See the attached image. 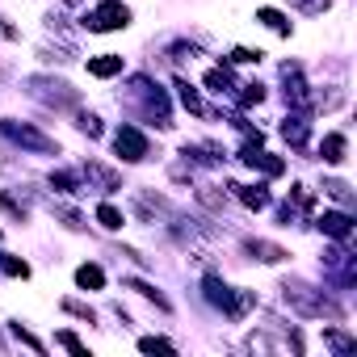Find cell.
<instances>
[{"label": "cell", "mask_w": 357, "mask_h": 357, "mask_svg": "<svg viewBox=\"0 0 357 357\" xmlns=\"http://www.w3.org/2000/svg\"><path fill=\"white\" fill-rule=\"evenodd\" d=\"M252 307H257V290H231L227 302H223V311H227L231 320H244Z\"/></svg>", "instance_id": "6"}, {"label": "cell", "mask_w": 357, "mask_h": 357, "mask_svg": "<svg viewBox=\"0 0 357 357\" xmlns=\"http://www.w3.org/2000/svg\"><path fill=\"white\" fill-rule=\"evenodd\" d=\"M345 147H349V143H345V135H340V131H332V135H324V143H320V156H324L328 164H340V160H345Z\"/></svg>", "instance_id": "9"}, {"label": "cell", "mask_w": 357, "mask_h": 357, "mask_svg": "<svg viewBox=\"0 0 357 357\" xmlns=\"http://www.w3.org/2000/svg\"><path fill=\"white\" fill-rule=\"evenodd\" d=\"M114 147H118V156H122V160H131V164L147 160V139H143L135 126H122V131L114 135Z\"/></svg>", "instance_id": "4"}, {"label": "cell", "mask_w": 357, "mask_h": 357, "mask_svg": "<svg viewBox=\"0 0 357 357\" xmlns=\"http://www.w3.org/2000/svg\"><path fill=\"white\" fill-rule=\"evenodd\" d=\"M282 135H286L290 147H302V143H307V122H302V118H286L282 122Z\"/></svg>", "instance_id": "13"}, {"label": "cell", "mask_w": 357, "mask_h": 357, "mask_svg": "<svg viewBox=\"0 0 357 357\" xmlns=\"http://www.w3.org/2000/svg\"><path fill=\"white\" fill-rule=\"evenodd\" d=\"M50 185H55L59 193H80V185H76L72 173H50Z\"/></svg>", "instance_id": "21"}, {"label": "cell", "mask_w": 357, "mask_h": 357, "mask_svg": "<svg viewBox=\"0 0 357 357\" xmlns=\"http://www.w3.org/2000/svg\"><path fill=\"white\" fill-rule=\"evenodd\" d=\"M227 294H231V290H227V286H223V282L211 273V278H206V298L215 302V307H223V302H227Z\"/></svg>", "instance_id": "18"}, {"label": "cell", "mask_w": 357, "mask_h": 357, "mask_svg": "<svg viewBox=\"0 0 357 357\" xmlns=\"http://www.w3.org/2000/svg\"><path fill=\"white\" fill-rule=\"evenodd\" d=\"M257 21H265V26H269V30H278V34H290L286 17H282L278 9H261V13H257Z\"/></svg>", "instance_id": "19"}, {"label": "cell", "mask_w": 357, "mask_h": 357, "mask_svg": "<svg viewBox=\"0 0 357 357\" xmlns=\"http://www.w3.org/2000/svg\"><path fill=\"white\" fill-rule=\"evenodd\" d=\"M235 189H240V202L248 211H265L269 206V189L265 185H235Z\"/></svg>", "instance_id": "8"}, {"label": "cell", "mask_w": 357, "mask_h": 357, "mask_svg": "<svg viewBox=\"0 0 357 357\" xmlns=\"http://www.w3.org/2000/svg\"><path fill=\"white\" fill-rule=\"evenodd\" d=\"M122 72V55H97V59H88V76H118Z\"/></svg>", "instance_id": "10"}, {"label": "cell", "mask_w": 357, "mask_h": 357, "mask_svg": "<svg viewBox=\"0 0 357 357\" xmlns=\"http://www.w3.org/2000/svg\"><path fill=\"white\" fill-rule=\"evenodd\" d=\"M59 345H64V349H72V353H84V345H80L72 332H59Z\"/></svg>", "instance_id": "33"}, {"label": "cell", "mask_w": 357, "mask_h": 357, "mask_svg": "<svg viewBox=\"0 0 357 357\" xmlns=\"http://www.w3.org/2000/svg\"><path fill=\"white\" fill-rule=\"evenodd\" d=\"M88 177H93V181H97L101 189H106V193L122 185V181H118V173H110V168H101V164H93V160H88Z\"/></svg>", "instance_id": "14"}, {"label": "cell", "mask_w": 357, "mask_h": 357, "mask_svg": "<svg viewBox=\"0 0 357 357\" xmlns=\"http://www.w3.org/2000/svg\"><path fill=\"white\" fill-rule=\"evenodd\" d=\"M64 311L76 316V320H88V324H93V307H84V302H76V298H64Z\"/></svg>", "instance_id": "24"}, {"label": "cell", "mask_w": 357, "mask_h": 357, "mask_svg": "<svg viewBox=\"0 0 357 357\" xmlns=\"http://www.w3.org/2000/svg\"><path fill=\"white\" fill-rule=\"evenodd\" d=\"M320 231H324V235H332V240H340V244H345V240H349V235H353V219H349V215H345V211H328V215H324V219H320Z\"/></svg>", "instance_id": "5"}, {"label": "cell", "mask_w": 357, "mask_h": 357, "mask_svg": "<svg viewBox=\"0 0 357 357\" xmlns=\"http://www.w3.org/2000/svg\"><path fill=\"white\" fill-rule=\"evenodd\" d=\"M324 340H328V345H332V349H336V353H353V340H349V336H345V332H328V336H324Z\"/></svg>", "instance_id": "29"}, {"label": "cell", "mask_w": 357, "mask_h": 357, "mask_svg": "<svg viewBox=\"0 0 357 357\" xmlns=\"http://www.w3.org/2000/svg\"><path fill=\"white\" fill-rule=\"evenodd\" d=\"M206 88H211V93H231V88H235V76H231L227 68H211V72H206Z\"/></svg>", "instance_id": "12"}, {"label": "cell", "mask_w": 357, "mask_h": 357, "mask_svg": "<svg viewBox=\"0 0 357 357\" xmlns=\"http://www.w3.org/2000/svg\"><path fill=\"white\" fill-rule=\"evenodd\" d=\"M0 135H9L13 143H21V147H34V151H59V143H55V139L38 135L34 126H17V122H9V118H0Z\"/></svg>", "instance_id": "3"}, {"label": "cell", "mask_w": 357, "mask_h": 357, "mask_svg": "<svg viewBox=\"0 0 357 357\" xmlns=\"http://www.w3.org/2000/svg\"><path fill=\"white\" fill-rule=\"evenodd\" d=\"M177 97H181V106H185L189 114H202V97L193 93V84H185V80H177Z\"/></svg>", "instance_id": "15"}, {"label": "cell", "mask_w": 357, "mask_h": 357, "mask_svg": "<svg viewBox=\"0 0 357 357\" xmlns=\"http://www.w3.org/2000/svg\"><path fill=\"white\" fill-rule=\"evenodd\" d=\"M0 211H9L17 223H26V206H21V202H13L9 193H0Z\"/></svg>", "instance_id": "26"}, {"label": "cell", "mask_w": 357, "mask_h": 357, "mask_svg": "<svg viewBox=\"0 0 357 357\" xmlns=\"http://www.w3.org/2000/svg\"><path fill=\"white\" fill-rule=\"evenodd\" d=\"M290 5L307 9V13H320V9H328V5H332V0H290Z\"/></svg>", "instance_id": "31"}, {"label": "cell", "mask_w": 357, "mask_h": 357, "mask_svg": "<svg viewBox=\"0 0 357 357\" xmlns=\"http://www.w3.org/2000/svg\"><path fill=\"white\" fill-rule=\"evenodd\" d=\"M231 64H261V50H248V46H235V50H231Z\"/></svg>", "instance_id": "28"}, {"label": "cell", "mask_w": 357, "mask_h": 357, "mask_svg": "<svg viewBox=\"0 0 357 357\" xmlns=\"http://www.w3.org/2000/svg\"><path fill=\"white\" fill-rule=\"evenodd\" d=\"M282 298L290 302L298 316H307V320H324V316H328V320H345V311L336 307L328 294H320V290H311V286H302V282H286V286H282Z\"/></svg>", "instance_id": "1"}, {"label": "cell", "mask_w": 357, "mask_h": 357, "mask_svg": "<svg viewBox=\"0 0 357 357\" xmlns=\"http://www.w3.org/2000/svg\"><path fill=\"white\" fill-rule=\"evenodd\" d=\"M84 26L93 34H110V30H126L131 26V9L122 0H106V5H97L93 13H84Z\"/></svg>", "instance_id": "2"}, {"label": "cell", "mask_w": 357, "mask_h": 357, "mask_svg": "<svg viewBox=\"0 0 357 357\" xmlns=\"http://www.w3.org/2000/svg\"><path fill=\"white\" fill-rule=\"evenodd\" d=\"M0 38H17V30H13V26H5V21H0Z\"/></svg>", "instance_id": "34"}, {"label": "cell", "mask_w": 357, "mask_h": 357, "mask_svg": "<svg viewBox=\"0 0 357 357\" xmlns=\"http://www.w3.org/2000/svg\"><path fill=\"white\" fill-rule=\"evenodd\" d=\"M97 223L106 227V231H118V227H122V215L110 206V202H101V206H97Z\"/></svg>", "instance_id": "16"}, {"label": "cell", "mask_w": 357, "mask_h": 357, "mask_svg": "<svg viewBox=\"0 0 357 357\" xmlns=\"http://www.w3.org/2000/svg\"><path fill=\"white\" fill-rule=\"evenodd\" d=\"M324 189H328V193H332L336 202H349V185H345V181H328Z\"/></svg>", "instance_id": "32"}, {"label": "cell", "mask_w": 357, "mask_h": 357, "mask_svg": "<svg viewBox=\"0 0 357 357\" xmlns=\"http://www.w3.org/2000/svg\"><path fill=\"white\" fill-rule=\"evenodd\" d=\"M131 290H139V294H143L147 302H156L160 311H168V298H164V294H160L156 286H147V282H131Z\"/></svg>", "instance_id": "17"}, {"label": "cell", "mask_w": 357, "mask_h": 357, "mask_svg": "<svg viewBox=\"0 0 357 357\" xmlns=\"http://www.w3.org/2000/svg\"><path fill=\"white\" fill-rule=\"evenodd\" d=\"M139 349H143V353H173V345H168L164 336H143Z\"/></svg>", "instance_id": "23"}, {"label": "cell", "mask_w": 357, "mask_h": 357, "mask_svg": "<svg viewBox=\"0 0 357 357\" xmlns=\"http://www.w3.org/2000/svg\"><path fill=\"white\" fill-rule=\"evenodd\" d=\"M0 269H5L9 278H30V265L17 261V257H0Z\"/></svg>", "instance_id": "22"}, {"label": "cell", "mask_w": 357, "mask_h": 357, "mask_svg": "<svg viewBox=\"0 0 357 357\" xmlns=\"http://www.w3.org/2000/svg\"><path fill=\"white\" fill-rule=\"evenodd\" d=\"M76 126H80L88 139H97V135H101V118H97V114H80V122H76Z\"/></svg>", "instance_id": "27"}, {"label": "cell", "mask_w": 357, "mask_h": 357, "mask_svg": "<svg viewBox=\"0 0 357 357\" xmlns=\"http://www.w3.org/2000/svg\"><path fill=\"white\" fill-rule=\"evenodd\" d=\"M261 101H265V88H261V84H244L240 106H261Z\"/></svg>", "instance_id": "25"}, {"label": "cell", "mask_w": 357, "mask_h": 357, "mask_svg": "<svg viewBox=\"0 0 357 357\" xmlns=\"http://www.w3.org/2000/svg\"><path fill=\"white\" fill-rule=\"evenodd\" d=\"M13 336H17V340H21V345H30V349H38V353H42V340H38V336H34V332H26V328H21V324H13Z\"/></svg>", "instance_id": "30"}, {"label": "cell", "mask_w": 357, "mask_h": 357, "mask_svg": "<svg viewBox=\"0 0 357 357\" xmlns=\"http://www.w3.org/2000/svg\"><path fill=\"white\" fill-rule=\"evenodd\" d=\"M244 248L252 252V261H265V265H278V261H286V257H290L286 248H278V244H269V240H248Z\"/></svg>", "instance_id": "7"}, {"label": "cell", "mask_w": 357, "mask_h": 357, "mask_svg": "<svg viewBox=\"0 0 357 357\" xmlns=\"http://www.w3.org/2000/svg\"><path fill=\"white\" fill-rule=\"evenodd\" d=\"M76 286L101 290V286H106V273H101V265H80V269H76Z\"/></svg>", "instance_id": "11"}, {"label": "cell", "mask_w": 357, "mask_h": 357, "mask_svg": "<svg viewBox=\"0 0 357 357\" xmlns=\"http://www.w3.org/2000/svg\"><path fill=\"white\" fill-rule=\"evenodd\" d=\"M197 202H202V206H211V211H223V193L215 185H202L197 189Z\"/></svg>", "instance_id": "20"}]
</instances>
